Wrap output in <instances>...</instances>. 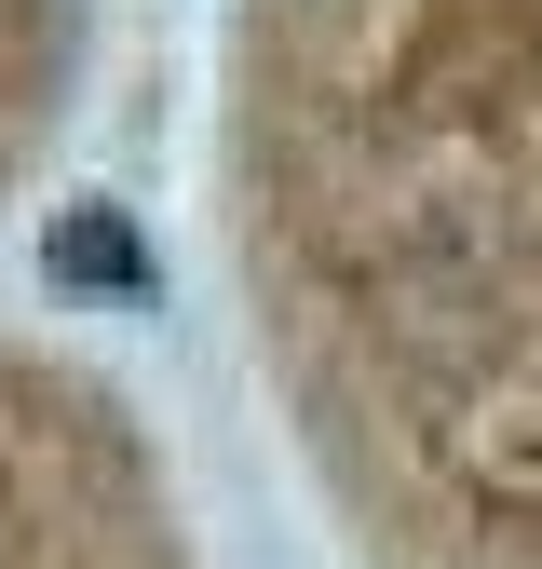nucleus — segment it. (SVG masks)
Here are the masks:
<instances>
[{"label": "nucleus", "mask_w": 542, "mask_h": 569, "mask_svg": "<svg viewBox=\"0 0 542 569\" xmlns=\"http://www.w3.org/2000/svg\"><path fill=\"white\" fill-rule=\"evenodd\" d=\"M41 271L54 284H96V299H136V284H150V244H136L122 203H68V218L41 231Z\"/></svg>", "instance_id": "obj_1"}]
</instances>
